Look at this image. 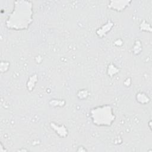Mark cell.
Here are the masks:
<instances>
[{"mask_svg": "<svg viewBox=\"0 0 152 152\" xmlns=\"http://www.w3.org/2000/svg\"><path fill=\"white\" fill-rule=\"evenodd\" d=\"M33 5L30 1H16L14 8L6 22L10 29H27L33 21Z\"/></svg>", "mask_w": 152, "mask_h": 152, "instance_id": "1", "label": "cell"}, {"mask_svg": "<svg viewBox=\"0 0 152 152\" xmlns=\"http://www.w3.org/2000/svg\"><path fill=\"white\" fill-rule=\"evenodd\" d=\"M90 115L94 124L97 126H110L115 119L113 109L109 104L91 109Z\"/></svg>", "mask_w": 152, "mask_h": 152, "instance_id": "2", "label": "cell"}, {"mask_svg": "<svg viewBox=\"0 0 152 152\" xmlns=\"http://www.w3.org/2000/svg\"><path fill=\"white\" fill-rule=\"evenodd\" d=\"M113 23H111L110 21H108L107 23H106V24L104 25L102 27L104 29H103L102 28H100V29H99L97 31V34L99 36V37H103L104 35H105L106 34L107 32H108L109 31H110V30L111 29V28L113 27Z\"/></svg>", "mask_w": 152, "mask_h": 152, "instance_id": "3", "label": "cell"}, {"mask_svg": "<svg viewBox=\"0 0 152 152\" xmlns=\"http://www.w3.org/2000/svg\"><path fill=\"white\" fill-rule=\"evenodd\" d=\"M137 102H138L140 103L141 104H146L150 102V99L148 97V96H147V94H145L144 93H139L137 94Z\"/></svg>", "mask_w": 152, "mask_h": 152, "instance_id": "4", "label": "cell"}, {"mask_svg": "<svg viewBox=\"0 0 152 152\" xmlns=\"http://www.w3.org/2000/svg\"><path fill=\"white\" fill-rule=\"evenodd\" d=\"M53 124V123H52ZM51 125H52V127L53 128V129H54L56 133L60 135L61 137H65L66 136V134H67V131L66 129V128L65 127H62V129H60L61 128V126H58L57 125H56L55 124H52L51 123Z\"/></svg>", "mask_w": 152, "mask_h": 152, "instance_id": "5", "label": "cell"}, {"mask_svg": "<svg viewBox=\"0 0 152 152\" xmlns=\"http://www.w3.org/2000/svg\"><path fill=\"white\" fill-rule=\"evenodd\" d=\"M140 29L142 31H149V32H151V26H150V24L145 21L142 22L141 24Z\"/></svg>", "mask_w": 152, "mask_h": 152, "instance_id": "6", "label": "cell"}, {"mask_svg": "<svg viewBox=\"0 0 152 152\" xmlns=\"http://www.w3.org/2000/svg\"><path fill=\"white\" fill-rule=\"evenodd\" d=\"M77 96L79 99H84L87 98V97L88 96V93L86 90H80L78 92Z\"/></svg>", "mask_w": 152, "mask_h": 152, "instance_id": "7", "label": "cell"}, {"mask_svg": "<svg viewBox=\"0 0 152 152\" xmlns=\"http://www.w3.org/2000/svg\"><path fill=\"white\" fill-rule=\"evenodd\" d=\"M118 72V69L116 66H115L113 65H112V66H111L110 65H109L108 70H107V72H108L109 75H113V74H115V73H116Z\"/></svg>", "mask_w": 152, "mask_h": 152, "instance_id": "8", "label": "cell"}]
</instances>
